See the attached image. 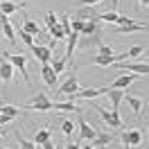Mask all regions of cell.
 I'll return each mask as SVG.
<instances>
[{
	"instance_id": "1",
	"label": "cell",
	"mask_w": 149,
	"mask_h": 149,
	"mask_svg": "<svg viewBox=\"0 0 149 149\" xmlns=\"http://www.w3.org/2000/svg\"><path fill=\"white\" fill-rule=\"evenodd\" d=\"M2 59H7V61L14 65V70H18V72L23 74L25 84L32 86V81H29V74H27V56H23V54H9V52H5V54H2Z\"/></svg>"
},
{
	"instance_id": "2",
	"label": "cell",
	"mask_w": 149,
	"mask_h": 149,
	"mask_svg": "<svg viewBox=\"0 0 149 149\" xmlns=\"http://www.w3.org/2000/svg\"><path fill=\"white\" fill-rule=\"evenodd\" d=\"M23 109H29V111H36V113H47V111H52V100H47L45 93H36L34 100L27 102Z\"/></svg>"
},
{
	"instance_id": "3",
	"label": "cell",
	"mask_w": 149,
	"mask_h": 149,
	"mask_svg": "<svg viewBox=\"0 0 149 149\" xmlns=\"http://www.w3.org/2000/svg\"><path fill=\"white\" fill-rule=\"evenodd\" d=\"M100 95H106V86L104 88H79V91L68 95V100L70 102H74V100H93V97H100Z\"/></svg>"
},
{
	"instance_id": "4",
	"label": "cell",
	"mask_w": 149,
	"mask_h": 149,
	"mask_svg": "<svg viewBox=\"0 0 149 149\" xmlns=\"http://www.w3.org/2000/svg\"><path fill=\"white\" fill-rule=\"evenodd\" d=\"M95 111L100 113V118H102L111 129H122V118H120V113H113V111H106V109H102V106H97Z\"/></svg>"
},
{
	"instance_id": "5",
	"label": "cell",
	"mask_w": 149,
	"mask_h": 149,
	"mask_svg": "<svg viewBox=\"0 0 149 149\" xmlns=\"http://www.w3.org/2000/svg\"><path fill=\"white\" fill-rule=\"evenodd\" d=\"M120 70H129V72H136L140 74V77H145V74H149V65L147 61H140V63H131V61H120V63H115Z\"/></svg>"
},
{
	"instance_id": "6",
	"label": "cell",
	"mask_w": 149,
	"mask_h": 149,
	"mask_svg": "<svg viewBox=\"0 0 149 149\" xmlns=\"http://www.w3.org/2000/svg\"><path fill=\"white\" fill-rule=\"evenodd\" d=\"M29 52H32V56H34V59H38L41 63H50V61H52V50H50L47 45L34 43V45L29 47Z\"/></svg>"
},
{
	"instance_id": "7",
	"label": "cell",
	"mask_w": 149,
	"mask_h": 149,
	"mask_svg": "<svg viewBox=\"0 0 149 149\" xmlns=\"http://www.w3.org/2000/svg\"><path fill=\"white\" fill-rule=\"evenodd\" d=\"M122 142L127 145V147H138L142 145V131L140 129H129L122 133Z\"/></svg>"
},
{
	"instance_id": "8",
	"label": "cell",
	"mask_w": 149,
	"mask_h": 149,
	"mask_svg": "<svg viewBox=\"0 0 149 149\" xmlns=\"http://www.w3.org/2000/svg\"><path fill=\"white\" fill-rule=\"evenodd\" d=\"M140 74H120V77H115V81L111 86H106V88H118V91H127V86L133 84L136 79H138Z\"/></svg>"
},
{
	"instance_id": "9",
	"label": "cell",
	"mask_w": 149,
	"mask_h": 149,
	"mask_svg": "<svg viewBox=\"0 0 149 149\" xmlns=\"http://www.w3.org/2000/svg\"><path fill=\"white\" fill-rule=\"evenodd\" d=\"M11 77H14V65L7 59H0V81L2 84H9Z\"/></svg>"
},
{
	"instance_id": "10",
	"label": "cell",
	"mask_w": 149,
	"mask_h": 149,
	"mask_svg": "<svg viewBox=\"0 0 149 149\" xmlns=\"http://www.w3.org/2000/svg\"><path fill=\"white\" fill-rule=\"evenodd\" d=\"M95 136H97V131H95L93 127L79 115V138H81V140H93Z\"/></svg>"
},
{
	"instance_id": "11",
	"label": "cell",
	"mask_w": 149,
	"mask_h": 149,
	"mask_svg": "<svg viewBox=\"0 0 149 149\" xmlns=\"http://www.w3.org/2000/svg\"><path fill=\"white\" fill-rule=\"evenodd\" d=\"M74 91H79V84H77V77H74V74H70V77L65 79L63 84H61V88H59V95L68 97V95L74 93Z\"/></svg>"
},
{
	"instance_id": "12",
	"label": "cell",
	"mask_w": 149,
	"mask_h": 149,
	"mask_svg": "<svg viewBox=\"0 0 149 149\" xmlns=\"http://www.w3.org/2000/svg\"><path fill=\"white\" fill-rule=\"evenodd\" d=\"M106 95H109V100L113 104V113H120V102L124 100V91H118V88H106Z\"/></svg>"
},
{
	"instance_id": "13",
	"label": "cell",
	"mask_w": 149,
	"mask_h": 149,
	"mask_svg": "<svg viewBox=\"0 0 149 149\" xmlns=\"http://www.w3.org/2000/svg\"><path fill=\"white\" fill-rule=\"evenodd\" d=\"M18 9H25V2H14V0H0V11L2 14H14Z\"/></svg>"
},
{
	"instance_id": "14",
	"label": "cell",
	"mask_w": 149,
	"mask_h": 149,
	"mask_svg": "<svg viewBox=\"0 0 149 149\" xmlns=\"http://www.w3.org/2000/svg\"><path fill=\"white\" fill-rule=\"evenodd\" d=\"M41 77H43L45 86H54L56 84V72L52 70V65H50V63H43V68H41Z\"/></svg>"
},
{
	"instance_id": "15",
	"label": "cell",
	"mask_w": 149,
	"mask_h": 149,
	"mask_svg": "<svg viewBox=\"0 0 149 149\" xmlns=\"http://www.w3.org/2000/svg\"><path fill=\"white\" fill-rule=\"evenodd\" d=\"M100 32V25H97V20H84V27H81V32H79V36H95Z\"/></svg>"
},
{
	"instance_id": "16",
	"label": "cell",
	"mask_w": 149,
	"mask_h": 149,
	"mask_svg": "<svg viewBox=\"0 0 149 149\" xmlns=\"http://www.w3.org/2000/svg\"><path fill=\"white\" fill-rule=\"evenodd\" d=\"M147 23H131V25H118L120 34H133V32H145Z\"/></svg>"
},
{
	"instance_id": "17",
	"label": "cell",
	"mask_w": 149,
	"mask_h": 149,
	"mask_svg": "<svg viewBox=\"0 0 149 149\" xmlns=\"http://www.w3.org/2000/svg\"><path fill=\"white\" fill-rule=\"evenodd\" d=\"M68 47H65V59H70L72 61V54H74V47H77V41H79V34L77 32H70L68 34Z\"/></svg>"
},
{
	"instance_id": "18",
	"label": "cell",
	"mask_w": 149,
	"mask_h": 149,
	"mask_svg": "<svg viewBox=\"0 0 149 149\" xmlns=\"http://www.w3.org/2000/svg\"><path fill=\"white\" fill-rule=\"evenodd\" d=\"M124 100L129 102L131 111L136 113V115H140V111H142V100H140V97H136V95H131V93H127V91H124Z\"/></svg>"
},
{
	"instance_id": "19",
	"label": "cell",
	"mask_w": 149,
	"mask_h": 149,
	"mask_svg": "<svg viewBox=\"0 0 149 149\" xmlns=\"http://www.w3.org/2000/svg\"><path fill=\"white\" fill-rule=\"evenodd\" d=\"M111 140H113V133H97V136L91 140V147H95V149L97 147H106Z\"/></svg>"
},
{
	"instance_id": "20",
	"label": "cell",
	"mask_w": 149,
	"mask_h": 149,
	"mask_svg": "<svg viewBox=\"0 0 149 149\" xmlns=\"http://www.w3.org/2000/svg\"><path fill=\"white\" fill-rule=\"evenodd\" d=\"M70 111V113H81V109L72 102H52V111Z\"/></svg>"
},
{
	"instance_id": "21",
	"label": "cell",
	"mask_w": 149,
	"mask_h": 149,
	"mask_svg": "<svg viewBox=\"0 0 149 149\" xmlns=\"http://www.w3.org/2000/svg\"><path fill=\"white\" fill-rule=\"evenodd\" d=\"M50 138H52V129H47V127H43L41 131H36V136H34V140H32V142H34L36 147H41V145H43L45 140H50Z\"/></svg>"
},
{
	"instance_id": "22",
	"label": "cell",
	"mask_w": 149,
	"mask_h": 149,
	"mask_svg": "<svg viewBox=\"0 0 149 149\" xmlns=\"http://www.w3.org/2000/svg\"><path fill=\"white\" fill-rule=\"evenodd\" d=\"M25 20V23H23V25H20V27L25 29V32H27V34H32V36H38V34H41V29H38V25H36V20H32V18H23Z\"/></svg>"
},
{
	"instance_id": "23",
	"label": "cell",
	"mask_w": 149,
	"mask_h": 149,
	"mask_svg": "<svg viewBox=\"0 0 149 149\" xmlns=\"http://www.w3.org/2000/svg\"><path fill=\"white\" fill-rule=\"evenodd\" d=\"M93 20H106V23H118V11H104V14H95Z\"/></svg>"
},
{
	"instance_id": "24",
	"label": "cell",
	"mask_w": 149,
	"mask_h": 149,
	"mask_svg": "<svg viewBox=\"0 0 149 149\" xmlns=\"http://www.w3.org/2000/svg\"><path fill=\"white\" fill-rule=\"evenodd\" d=\"M2 34H5V36H7V41H9V43H16V32H14V25H11V20L9 23H5V25H2Z\"/></svg>"
},
{
	"instance_id": "25",
	"label": "cell",
	"mask_w": 149,
	"mask_h": 149,
	"mask_svg": "<svg viewBox=\"0 0 149 149\" xmlns=\"http://www.w3.org/2000/svg\"><path fill=\"white\" fill-rule=\"evenodd\" d=\"M93 63L95 65H113V63H115V52H113L111 56H95Z\"/></svg>"
},
{
	"instance_id": "26",
	"label": "cell",
	"mask_w": 149,
	"mask_h": 149,
	"mask_svg": "<svg viewBox=\"0 0 149 149\" xmlns=\"http://www.w3.org/2000/svg\"><path fill=\"white\" fill-rule=\"evenodd\" d=\"M0 113H2V115H9L11 120H14V118L18 115V106H11V104H2V106H0Z\"/></svg>"
},
{
	"instance_id": "27",
	"label": "cell",
	"mask_w": 149,
	"mask_h": 149,
	"mask_svg": "<svg viewBox=\"0 0 149 149\" xmlns=\"http://www.w3.org/2000/svg\"><path fill=\"white\" fill-rule=\"evenodd\" d=\"M16 142H18V149H36V145H34L32 140H25L18 131H16Z\"/></svg>"
},
{
	"instance_id": "28",
	"label": "cell",
	"mask_w": 149,
	"mask_h": 149,
	"mask_svg": "<svg viewBox=\"0 0 149 149\" xmlns=\"http://www.w3.org/2000/svg\"><path fill=\"white\" fill-rule=\"evenodd\" d=\"M50 34L54 36V41H61V38H65V32H63V27H61L59 23H56V25H52V27H50Z\"/></svg>"
},
{
	"instance_id": "29",
	"label": "cell",
	"mask_w": 149,
	"mask_h": 149,
	"mask_svg": "<svg viewBox=\"0 0 149 149\" xmlns=\"http://www.w3.org/2000/svg\"><path fill=\"white\" fill-rule=\"evenodd\" d=\"M61 131H63L65 138H70V136H72V131H74V124L70 120H63V122H61Z\"/></svg>"
},
{
	"instance_id": "30",
	"label": "cell",
	"mask_w": 149,
	"mask_h": 149,
	"mask_svg": "<svg viewBox=\"0 0 149 149\" xmlns=\"http://www.w3.org/2000/svg\"><path fill=\"white\" fill-rule=\"evenodd\" d=\"M50 65H52V70H54L56 74H61L63 68H65V59H54V61H50Z\"/></svg>"
},
{
	"instance_id": "31",
	"label": "cell",
	"mask_w": 149,
	"mask_h": 149,
	"mask_svg": "<svg viewBox=\"0 0 149 149\" xmlns=\"http://www.w3.org/2000/svg\"><path fill=\"white\" fill-rule=\"evenodd\" d=\"M97 52H100L97 56H111V54H113V50H111L109 45H106V43H102V41L97 43Z\"/></svg>"
},
{
	"instance_id": "32",
	"label": "cell",
	"mask_w": 149,
	"mask_h": 149,
	"mask_svg": "<svg viewBox=\"0 0 149 149\" xmlns=\"http://www.w3.org/2000/svg\"><path fill=\"white\" fill-rule=\"evenodd\" d=\"M56 23H59L56 14H54V11H47V14H45V25H47V29L52 27V25H56Z\"/></svg>"
},
{
	"instance_id": "33",
	"label": "cell",
	"mask_w": 149,
	"mask_h": 149,
	"mask_svg": "<svg viewBox=\"0 0 149 149\" xmlns=\"http://www.w3.org/2000/svg\"><path fill=\"white\" fill-rule=\"evenodd\" d=\"M138 54H145V47L142 45H136V47H131V50H127V59L129 56H138Z\"/></svg>"
},
{
	"instance_id": "34",
	"label": "cell",
	"mask_w": 149,
	"mask_h": 149,
	"mask_svg": "<svg viewBox=\"0 0 149 149\" xmlns=\"http://www.w3.org/2000/svg\"><path fill=\"white\" fill-rule=\"evenodd\" d=\"M79 2H81V5H84V7H93V5H97V2H100V0H79Z\"/></svg>"
},
{
	"instance_id": "35",
	"label": "cell",
	"mask_w": 149,
	"mask_h": 149,
	"mask_svg": "<svg viewBox=\"0 0 149 149\" xmlns=\"http://www.w3.org/2000/svg\"><path fill=\"white\" fill-rule=\"evenodd\" d=\"M41 147H43V149H54V142H52V138H50V140H45V142H43Z\"/></svg>"
},
{
	"instance_id": "36",
	"label": "cell",
	"mask_w": 149,
	"mask_h": 149,
	"mask_svg": "<svg viewBox=\"0 0 149 149\" xmlns=\"http://www.w3.org/2000/svg\"><path fill=\"white\" fill-rule=\"evenodd\" d=\"M9 122H11L9 115H2V113H0V124H9Z\"/></svg>"
},
{
	"instance_id": "37",
	"label": "cell",
	"mask_w": 149,
	"mask_h": 149,
	"mask_svg": "<svg viewBox=\"0 0 149 149\" xmlns=\"http://www.w3.org/2000/svg\"><path fill=\"white\" fill-rule=\"evenodd\" d=\"M5 23H9V18H7V14H2V11H0V27H2Z\"/></svg>"
},
{
	"instance_id": "38",
	"label": "cell",
	"mask_w": 149,
	"mask_h": 149,
	"mask_svg": "<svg viewBox=\"0 0 149 149\" xmlns=\"http://www.w3.org/2000/svg\"><path fill=\"white\" fill-rule=\"evenodd\" d=\"M65 149H79V145H74V142H68V145H65Z\"/></svg>"
},
{
	"instance_id": "39",
	"label": "cell",
	"mask_w": 149,
	"mask_h": 149,
	"mask_svg": "<svg viewBox=\"0 0 149 149\" xmlns=\"http://www.w3.org/2000/svg\"><path fill=\"white\" fill-rule=\"evenodd\" d=\"M111 5H113V11H118V7H120V0H113Z\"/></svg>"
},
{
	"instance_id": "40",
	"label": "cell",
	"mask_w": 149,
	"mask_h": 149,
	"mask_svg": "<svg viewBox=\"0 0 149 149\" xmlns=\"http://www.w3.org/2000/svg\"><path fill=\"white\" fill-rule=\"evenodd\" d=\"M140 2H142V7H147V2H149V0H140Z\"/></svg>"
},
{
	"instance_id": "41",
	"label": "cell",
	"mask_w": 149,
	"mask_h": 149,
	"mask_svg": "<svg viewBox=\"0 0 149 149\" xmlns=\"http://www.w3.org/2000/svg\"><path fill=\"white\" fill-rule=\"evenodd\" d=\"M79 149H95V147H91V145H88V147H79Z\"/></svg>"
},
{
	"instance_id": "42",
	"label": "cell",
	"mask_w": 149,
	"mask_h": 149,
	"mask_svg": "<svg viewBox=\"0 0 149 149\" xmlns=\"http://www.w3.org/2000/svg\"><path fill=\"white\" fill-rule=\"evenodd\" d=\"M97 149H106V147H97Z\"/></svg>"
},
{
	"instance_id": "43",
	"label": "cell",
	"mask_w": 149,
	"mask_h": 149,
	"mask_svg": "<svg viewBox=\"0 0 149 149\" xmlns=\"http://www.w3.org/2000/svg\"><path fill=\"white\" fill-rule=\"evenodd\" d=\"M0 140H2V133H0Z\"/></svg>"
},
{
	"instance_id": "44",
	"label": "cell",
	"mask_w": 149,
	"mask_h": 149,
	"mask_svg": "<svg viewBox=\"0 0 149 149\" xmlns=\"http://www.w3.org/2000/svg\"><path fill=\"white\" fill-rule=\"evenodd\" d=\"M124 149H129V147H127V145H124Z\"/></svg>"
},
{
	"instance_id": "45",
	"label": "cell",
	"mask_w": 149,
	"mask_h": 149,
	"mask_svg": "<svg viewBox=\"0 0 149 149\" xmlns=\"http://www.w3.org/2000/svg\"><path fill=\"white\" fill-rule=\"evenodd\" d=\"M16 149H18V147H16Z\"/></svg>"
}]
</instances>
